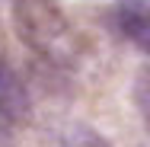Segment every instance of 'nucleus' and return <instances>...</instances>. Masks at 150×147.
I'll return each mask as SVG.
<instances>
[{"label": "nucleus", "instance_id": "1", "mask_svg": "<svg viewBox=\"0 0 150 147\" xmlns=\"http://www.w3.org/2000/svg\"><path fill=\"white\" fill-rule=\"evenodd\" d=\"M13 19H16L23 42L32 45L38 55H45L51 64L54 61L64 64V61L74 58L77 38L70 32V23L64 19V13L54 3H48V0H13Z\"/></svg>", "mask_w": 150, "mask_h": 147}, {"label": "nucleus", "instance_id": "2", "mask_svg": "<svg viewBox=\"0 0 150 147\" xmlns=\"http://www.w3.org/2000/svg\"><path fill=\"white\" fill-rule=\"evenodd\" d=\"M32 115L29 106V93L23 87V80L10 70L6 61H0V118L10 125H19Z\"/></svg>", "mask_w": 150, "mask_h": 147}, {"label": "nucleus", "instance_id": "4", "mask_svg": "<svg viewBox=\"0 0 150 147\" xmlns=\"http://www.w3.org/2000/svg\"><path fill=\"white\" fill-rule=\"evenodd\" d=\"M134 106L144 115V121L150 125V64H144L134 77Z\"/></svg>", "mask_w": 150, "mask_h": 147}, {"label": "nucleus", "instance_id": "3", "mask_svg": "<svg viewBox=\"0 0 150 147\" xmlns=\"http://www.w3.org/2000/svg\"><path fill=\"white\" fill-rule=\"evenodd\" d=\"M118 23L125 35L150 55V0H121L118 3Z\"/></svg>", "mask_w": 150, "mask_h": 147}]
</instances>
